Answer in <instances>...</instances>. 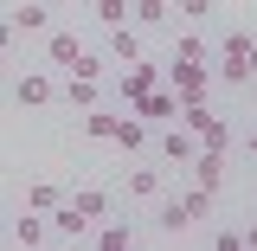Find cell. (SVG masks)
Returning a JSON list of instances; mask_svg holds the SVG:
<instances>
[{
	"mask_svg": "<svg viewBox=\"0 0 257 251\" xmlns=\"http://www.w3.org/2000/svg\"><path fill=\"white\" fill-rule=\"evenodd\" d=\"M167 91L180 97V103L206 97V91H212V64H187V58H174V64H167Z\"/></svg>",
	"mask_w": 257,
	"mask_h": 251,
	"instance_id": "6da1fadb",
	"label": "cell"
},
{
	"mask_svg": "<svg viewBox=\"0 0 257 251\" xmlns=\"http://www.w3.org/2000/svg\"><path fill=\"white\" fill-rule=\"evenodd\" d=\"M128 110H135V116H142V123H148V129H161V123H174V116H180V97L167 91V77H161L155 91H148V97H135Z\"/></svg>",
	"mask_w": 257,
	"mask_h": 251,
	"instance_id": "7a4b0ae2",
	"label": "cell"
},
{
	"mask_svg": "<svg viewBox=\"0 0 257 251\" xmlns=\"http://www.w3.org/2000/svg\"><path fill=\"white\" fill-rule=\"evenodd\" d=\"M193 187H206V193H219L225 187V148H193Z\"/></svg>",
	"mask_w": 257,
	"mask_h": 251,
	"instance_id": "3957f363",
	"label": "cell"
},
{
	"mask_svg": "<svg viewBox=\"0 0 257 251\" xmlns=\"http://www.w3.org/2000/svg\"><path fill=\"white\" fill-rule=\"evenodd\" d=\"M45 225H52V238H64V245H77V238H90V219H84V213H77L71 200H58Z\"/></svg>",
	"mask_w": 257,
	"mask_h": 251,
	"instance_id": "277c9868",
	"label": "cell"
},
{
	"mask_svg": "<svg viewBox=\"0 0 257 251\" xmlns=\"http://www.w3.org/2000/svg\"><path fill=\"white\" fill-rule=\"evenodd\" d=\"M161 84V71L148 58H135V64H122V84H116V91H122V103H135V97H148Z\"/></svg>",
	"mask_w": 257,
	"mask_h": 251,
	"instance_id": "5b68a950",
	"label": "cell"
},
{
	"mask_svg": "<svg viewBox=\"0 0 257 251\" xmlns=\"http://www.w3.org/2000/svg\"><path fill=\"white\" fill-rule=\"evenodd\" d=\"M52 77H39V71H26V77H20V84H13V103H20V110H45V103H52Z\"/></svg>",
	"mask_w": 257,
	"mask_h": 251,
	"instance_id": "8992f818",
	"label": "cell"
},
{
	"mask_svg": "<svg viewBox=\"0 0 257 251\" xmlns=\"http://www.w3.org/2000/svg\"><path fill=\"white\" fill-rule=\"evenodd\" d=\"M109 142H116V148H122V161H128V155H142V148H148V123H142V116H135V110H128L122 123H116V135H109Z\"/></svg>",
	"mask_w": 257,
	"mask_h": 251,
	"instance_id": "52a82bcc",
	"label": "cell"
},
{
	"mask_svg": "<svg viewBox=\"0 0 257 251\" xmlns=\"http://www.w3.org/2000/svg\"><path fill=\"white\" fill-rule=\"evenodd\" d=\"M64 200H71V206H77V213H84V219H109V206H116V200H109V193L103 187H77V193H64Z\"/></svg>",
	"mask_w": 257,
	"mask_h": 251,
	"instance_id": "ba28073f",
	"label": "cell"
},
{
	"mask_svg": "<svg viewBox=\"0 0 257 251\" xmlns=\"http://www.w3.org/2000/svg\"><path fill=\"white\" fill-rule=\"evenodd\" d=\"M155 148H161V161H193L199 142H193V129H167V123H161V142H155Z\"/></svg>",
	"mask_w": 257,
	"mask_h": 251,
	"instance_id": "9c48e42d",
	"label": "cell"
},
{
	"mask_svg": "<svg viewBox=\"0 0 257 251\" xmlns=\"http://www.w3.org/2000/svg\"><path fill=\"white\" fill-rule=\"evenodd\" d=\"M90 238H96V251H128V245H135V225H122V219L103 225V219H96V225H90Z\"/></svg>",
	"mask_w": 257,
	"mask_h": 251,
	"instance_id": "30bf717a",
	"label": "cell"
},
{
	"mask_svg": "<svg viewBox=\"0 0 257 251\" xmlns=\"http://www.w3.org/2000/svg\"><path fill=\"white\" fill-rule=\"evenodd\" d=\"M128 13H135V32H155V26L174 20V0H135Z\"/></svg>",
	"mask_w": 257,
	"mask_h": 251,
	"instance_id": "8fae6325",
	"label": "cell"
},
{
	"mask_svg": "<svg viewBox=\"0 0 257 251\" xmlns=\"http://www.w3.org/2000/svg\"><path fill=\"white\" fill-rule=\"evenodd\" d=\"M45 58H52V64H64V71H71V64L84 58V45H77L71 32H45Z\"/></svg>",
	"mask_w": 257,
	"mask_h": 251,
	"instance_id": "7c38bea8",
	"label": "cell"
},
{
	"mask_svg": "<svg viewBox=\"0 0 257 251\" xmlns=\"http://www.w3.org/2000/svg\"><path fill=\"white\" fill-rule=\"evenodd\" d=\"M109 58H128V64L142 58V32L128 26V20H122V26H109Z\"/></svg>",
	"mask_w": 257,
	"mask_h": 251,
	"instance_id": "4fadbf2b",
	"label": "cell"
},
{
	"mask_svg": "<svg viewBox=\"0 0 257 251\" xmlns=\"http://www.w3.org/2000/svg\"><path fill=\"white\" fill-rule=\"evenodd\" d=\"M116 123H122V116H116V110H103V103H90V110H84V135H90V142H109V135H116Z\"/></svg>",
	"mask_w": 257,
	"mask_h": 251,
	"instance_id": "5bb4252c",
	"label": "cell"
},
{
	"mask_svg": "<svg viewBox=\"0 0 257 251\" xmlns=\"http://www.w3.org/2000/svg\"><path fill=\"white\" fill-rule=\"evenodd\" d=\"M64 103H71V110H90V103H103V84H96V77H71V84H64Z\"/></svg>",
	"mask_w": 257,
	"mask_h": 251,
	"instance_id": "9a60e30c",
	"label": "cell"
},
{
	"mask_svg": "<svg viewBox=\"0 0 257 251\" xmlns=\"http://www.w3.org/2000/svg\"><path fill=\"white\" fill-rule=\"evenodd\" d=\"M13 238H20V245H45V238H52V225H45V213H20V225H13Z\"/></svg>",
	"mask_w": 257,
	"mask_h": 251,
	"instance_id": "2e32d148",
	"label": "cell"
},
{
	"mask_svg": "<svg viewBox=\"0 0 257 251\" xmlns=\"http://www.w3.org/2000/svg\"><path fill=\"white\" fill-rule=\"evenodd\" d=\"M187 206H180V193H174V200H161V238H180V232H187Z\"/></svg>",
	"mask_w": 257,
	"mask_h": 251,
	"instance_id": "e0dca14e",
	"label": "cell"
},
{
	"mask_svg": "<svg viewBox=\"0 0 257 251\" xmlns=\"http://www.w3.org/2000/svg\"><path fill=\"white\" fill-rule=\"evenodd\" d=\"M128 193H135V200H155V193H161V168H148V161L128 168Z\"/></svg>",
	"mask_w": 257,
	"mask_h": 251,
	"instance_id": "ac0fdd59",
	"label": "cell"
},
{
	"mask_svg": "<svg viewBox=\"0 0 257 251\" xmlns=\"http://www.w3.org/2000/svg\"><path fill=\"white\" fill-rule=\"evenodd\" d=\"M13 32H52V7H13Z\"/></svg>",
	"mask_w": 257,
	"mask_h": 251,
	"instance_id": "d6986e66",
	"label": "cell"
},
{
	"mask_svg": "<svg viewBox=\"0 0 257 251\" xmlns=\"http://www.w3.org/2000/svg\"><path fill=\"white\" fill-rule=\"evenodd\" d=\"M58 200H64V187H58V181H32V187H26V206H32V213H52Z\"/></svg>",
	"mask_w": 257,
	"mask_h": 251,
	"instance_id": "ffe728a7",
	"label": "cell"
},
{
	"mask_svg": "<svg viewBox=\"0 0 257 251\" xmlns=\"http://www.w3.org/2000/svg\"><path fill=\"white\" fill-rule=\"evenodd\" d=\"M212 200H219V193H206V187H187V193H180V206H187V219H193V225L212 213Z\"/></svg>",
	"mask_w": 257,
	"mask_h": 251,
	"instance_id": "44dd1931",
	"label": "cell"
},
{
	"mask_svg": "<svg viewBox=\"0 0 257 251\" xmlns=\"http://www.w3.org/2000/svg\"><path fill=\"white\" fill-rule=\"evenodd\" d=\"M174 58H187V64H206V39H199V32H180V39H174Z\"/></svg>",
	"mask_w": 257,
	"mask_h": 251,
	"instance_id": "7402d4cb",
	"label": "cell"
},
{
	"mask_svg": "<svg viewBox=\"0 0 257 251\" xmlns=\"http://www.w3.org/2000/svg\"><path fill=\"white\" fill-rule=\"evenodd\" d=\"M90 7H96L103 26H122V20H128V0H90Z\"/></svg>",
	"mask_w": 257,
	"mask_h": 251,
	"instance_id": "603a6c76",
	"label": "cell"
},
{
	"mask_svg": "<svg viewBox=\"0 0 257 251\" xmlns=\"http://www.w3.org/2000/svg\"><path fill=\"white\" fill-rule=\"evenodd\" d=\"M71 77H103V58H96V52H84V58L71 64Z\"/></svg>",
	"mask_w": 257,
	"mask_h": 251,
	"instance_id": "cb8c5ba5",
	"label": "cell"
},
{
	"mask_svg": "<svg viewBox=\"0 0 257 251\" xmlns=\"http://www.w3.org/2000/svg\"><path fill=\"white\" fill-rule=\"evenodd\" d=\"M212 251H244V238H238V225H225V232H212Z\"/></svg>",
	"mask_w": 257,
	"mask_h": 251,
	"instance_id": "d4e9b609",
	"label": "cell"
},
{
	"mask_svg": "<svg viewBox=\"0 0 257 251\" xmlns=\"http://www.w3.org/2000/svg\"><path fill=\"white\" fill-rule=\"evenodd\" d=\"M174 7H180V20H206L212 13V0H174Z\"/></svg>",
	"mask_w": 257,
	"mask_h": 251,
	"instance_id": "484cf974",
	"label": "cell"
},
{
	"mask_svg": "<svg viewBox=\"0 0 257 251\" xmlns=\"http://www.w3.org/2000/svg\"><path fill=\"white\" fill-rule=\"evenodd\" d=\"M238 238H244V251H257V225H244V232H238Z\"/></svg>",
	"mask_w": 257,
	"mask_h": 251,
	"instance_id": "4316f807",
	"label": "cell"
},
{
	"mask_svg": "<svg viewBox=\"0 0 257 251\" xmlns=\"http://www.w3.org/2000/svg\"><path fill=\"white\" fill-rule=\"evenodd\" d=\"M7 39H13V20H0V52H7Z\"/></svg>",
	"mask_w": 257,
	"mask_h": 251,
	"instance_id": "83f0119b",
	"label": "cell"
},
{
	"mask_svg": "<svg viewBox=\"0 0 257 251\" xmlns=\"http://www.w3.org/2000/svg\"><path fill=\"white\" fill-rule=\"evenodd\" d=\"M244 148H251V155H257V129H251V135H244Z\"/></svg>",
	"mask_w": 257,
	"mask_h": 251,
	"instance_id": "f1b7e54d",
	"label": "cell"
},
{
	"mask_svg": "<svg viewBox=\"0 0 257 251\" xmlns=\"http://www.w3.org/2000/svg\"><path fill=\"white\" fill-rule=\"evenodd\" d=\"M251 77H257V39H251Z\"/></svg>",
	"mask_w": 257,
	"mask_h": 251,
	"instance_id": "f546056e",
	"label": "cell"
},
{
	"mask_svg": "<svg viewBox=\"0 0 257 251\" xmlns=\"http://www.w3.org/2000/svg\"><path fill=\"white\" fill-rule=\"evenodd\" d=\"M251 91H257V77H251Z\"/></svg>",
	"mask_w": 257,
	"mask_h": 251,
	"instance_id": "4dcf8cb0",
	"label": "cell"
},
{
	"mask_svg": "<svg viewBox=\"0 0 257 251\" xmlns=\"http://www.w3.org/2000/svg\"><path fill=\"white\" fill-rule=\"evenodd\" d=\"M52 7H58V0H52Z\"/></svg>",
	"mask_w": 257,
	"mask_h": 251,
	"instance_id": "1f68e13d",
	"label": "cell"
}]
</instances>
